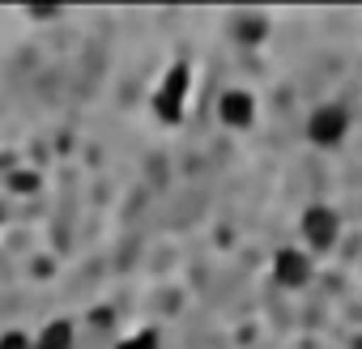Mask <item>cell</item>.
Returning <instances> with one entry per match:
<instances>
[{"label":"cell","mask_w":362,"mask_h":349,"mask_svg":"<svg viewBox=\"0 0 362 349\" xmlns=\"http://www.w3.org/2000/svg\"><path fill=\"white\" fill-rule=\"evenodd\" d=\"M273 277H277L281 285H290V290L307 285V281H311V260H307V252H298V247H281V252L273 256Z\"/></svg>","instance_id":"3957f363"},{"label":"cell","mask_w":362,"mask_h":349,"mask_svg":"<svg viewBox=\"0 0 362 349\" xmlns=\"http://www.w3.org/2000/svg\"><path fill=\"white\" fill-rule=\"evenodd\" d=\"M115 349H158V336H153V332H132V336H124Z\"/></svg>","instance_id":"52a82bcc"},{"label":"cell","mask_w":362,"mask_h":349,"mask_svg":"<svg viewBox=\"0 0 362 349\" xmlns=\"http://www.w3.org/2000/svg\"><path fill=\"white\" fill-rule=\"evenodd\" d=\"M0 349H35V341L26 332H5L0 336Z\"/></svg>","instance_id":"ba28073f"},{"label":"cell","mask_w":362,"mask_h":349,"mask_svg":"<svg viewBox=\"0 0 362 349\" xmlns=\"http://www.w3.org/2000/svg\"><path fill=\"white\" fill-rule=\"evenodd\" d=\"M303 239L311 243V247H332V239H337V213L328 209V205H311L307 213H303Z\"/></svg>","instance_id":"277c9868"},{"label":"cell","mask_w":362,"mask_h":349,"mask_svg":"<svg viewBox=\"0 0 362 349\" xmlns=\"http://www.w3.org/2000/svg\"><path fill=\"white\" fill-rule=\"evenodd\" d=\"M188 69L184 64H175L166 77H162V85H158V94H153V115L162 119V124H175L179 115H184V98H188Z\"/></svg>","instance_id":"6da1fadb"},{"label":"cell","mask_w":362,"mask_h":349,"mask_svg":"<svg viewBox=\"0 0 362 349\" xmlns=\"http://www.w3.org/2000/svg\"><path fill=\"white\" fill-rule=\"evenodd\" d=\"M35 349H73V324H69V319H52V324L35 336Z\"/></svg>","instance_id":"8992f818"},{"label":"cell","mask_w":362,"mask_h":349,"mask_svg":"<svg viewBox=\"0 0 362 349\" xmlns=\"http://www.w3.org/2000/svg\"><path fill=\"white\" fill-rule=\"evenodd\" d=\"M218 115H222L226 128H247V124L256 119V102H252V94H243V90H226L222 102H218Z\"/></svg>","instance_id":"5b68a950"},{"label":"cell","mask_w":362,"mask_h":349,"mask_svg":"<svg viewBox=\"0 0 362 349\" xmlns=\"http://www.w3.org/2000/svg\"><path fill=\"white\" fill-rule=\"evenodd\" d=\"M345 132H349V111H345V107H320V111L311 115V124H307V136H311L315 145H324V149L341 145Z\"/></svg>","instance_id":"7a4b0ae2"}]
</instances>
